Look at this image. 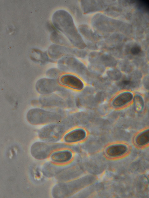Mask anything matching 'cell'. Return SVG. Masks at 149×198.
<instances>
[{
	"label": "cell",
	"mask_w": 149,
	"mask_h": 198,
	"mask_svg": "<svg viewBox=\"0 0 149 198\" xmlns=\"http://www.w3.org/2000/svg\"><path fill=\"white\" fill-rule=\"evenodd\" d=\"M52 22L55 28L68 40L72 46L81 49L86 47L72 16L67 11L63 9L55 11L52 15Z\"/></svg>",
	"instance_id": "cell-1"
},
{
	"label": "cell",
	"mask_w": 149,
	"mask_h": 198,
	"mask_svg": "<svg viewBox=\"0 0 149 198\" xmlns=\"http://www.w3.org/2000/svg\"><path fill=\"white\" fill-rule=\"evenodd\" d=\"M91 23L94 32L101 37L107 38L115 33L130 36L133 33L132 26L127 23L111 19L97 13L92 17Z\"/></svg>",
	"instance_id": "cell-2"
},
{
	"label": "cell",
	"mask_w": 149,
	"mask_h": 198,
	"mask_svg": "<svg viewBox=\"0 0 149 198\" xmlns=\"http://www.w3.org/2000/svg\"><path fill=\"white\" fill-rule=\"evenodd\" d=\"M58 68L63 72L75 73L88 80L91 72L81 61L74 56H66L58 60Z\"/></svg>",
	"instance_id": "cell-3"
},
{
	"label": "cell",
	"mask_w": 149,
	"mask_h": 198,
	"mask_svg": "<svg viewBox=\"0 0 149 198\" xmlns=\"http://www.w3.org/2000/svg\"><path fill=\"white\" fill-rule=\"evenodd\" d=\"M60 118L56 113L37 108L30 110L26 115L27 121L33 125L54 122L58 121Z\"/></svg>",
	"instance_id": "cell-4"
},
{
	"label": "cell",
	"mask_w": 149,
	"mask_h": 198,
	"mask_svg": "<svg viewBox=\"0 0 149 198\" xmlns=\"http://www.w3.org/2000/svg\"><path fill=\"white\" fill-rule=\"evenodd\" d=\"M58 79L50 78H42L39 79L35 84L37 92L43 95H47L59 90L61 87Z\"/></svg>",
	"instance_id": "cell-5"
},
{
	"label": "cell",
	"mask_w": 149,
	"mask_h": 198,
	"mask_svg": "<svg viewBox=\"0 0 149 198\" xmlns=\"http://www.w3.org/2000/svg\"><path fill=\"white\" fill-rule=\"evenodd\" d=\"M78 30L84 41L86 45L89 49L96 48V42L102 38L88 25L82 24L78 27Z\"/></svg>",
	"instance_id": "cell-6"
},
{
	"label": "cell",
	"mask_w": 149,
	"mask_h": 198,
	"mask_svg": "<svg viewBox=\"0 0 149 198\" xmlns=\"http://www.w3.org/2000/svg\"><path fill=\"white\" fill-rule=\"evenodd\" d=\"M47 53L51 59L56 61L66 56H74V48L53 44L48 47Z\"/></svg>",
	"instance_id": "cell-7"
},
{
	"label": "cell",
	"mask_w": 149,
	"mask_h": 198,
	"mask_svg": "<svg viewBox=\"0 0 149 198\" xmlns=\"http://www.w3.org/2000/svg\"><path fill=\"white\" fill-rule=\"evenodd\" d=\"M105 2V1L81 0L80 5L83 12L89 14L104 10L110 3V2Z\"/></svg>",
	"instance_id": "cell-8"
},
{
	"label": "cell",
	"mask_w": 149,
	"mask_h": 198,
	"mask_svg": "<svg viewBox=\"0 0 149 198\" xmlns=\"http://www.w3.org/2000/svg\"><path fill=\"white\" fill-rule=\"evenodd\" d=\"M59 81L62 85L76 90H81L84 87V83L81 79L72 74L62 75L59 79Z\"/></svg>",
	"instance_id": "cell-9"
},
{
	"label": "cell",
	"mask_w": 149,
	"mask_h": 198,
	"mask_svg": "<svg viewBox=\"0 0 149 198\" xmlns=\"http://www.w3.org/2000/svg\"><path fill=\"white\" fill-rule=\"evenodd\" d=\"M39 102L42 105L46 106L65 107L67 106L63 99L54 94L43 95L40 98Z\"/></svg>",
	"instance_id": "cell-10"
},
{
	"label": "cell",
	"mask_w": 149,
	"mask_h": 198,
	"mask_svg": "<svg viewBox=\"0 0 149 198\" xmlns=\"http://www.w3.org/2000/svg\"><path fill=\"white\" fill-rule=\"evenodd\" d=\"M133 93L129 92H124L117 96L113 100L112 106L116 108L121 107L128 104L133 99Z\"/></svg>",
	"instance_id": "cell-11"
},
{
	"label": "cell",
	"mask_w": 149,
	"mask_h": 198,
	"mask_svg": "<svg viewBox=\"0 0 149 198\" xmlns=\"http://www.w3.org/2000/svg\"><path fill=\"white\" fill-rule=\"evenodd\" d=\"M86 136V132L83 129L78 128L73 130L64 136V141L67 143H72L80 141Z\"/></svg>",
	"instance_id": "cell-12"
},
{
	"label": "cell",
	"mask_w": 149,
	"mask_h": 198,
	"mask_svg": "<svg viewBox=\"0 0 149 198\" xmlns=\"http://www.w3.org/2000/svg\"><path fill=\"white\" fill-rule=\"evenodd\" d=\"M50 38L54 44L70 47L72 46L68 40L56 29L51 32Z\"/></svg>",
	"instance_id": "cell-13"
},
{
	"label": "cell",
	"mask_w": 149,
	"mask_h": 198,
	"mask_svg": "<svg viewBox=\"0 0 149 198\" xmlns=\"http://www.w3.org/2000/svg\"><path fill=\"white\" fill-rule=\"evenodd\" d=\"M127 146L123 144H116L108 147L106 150V154L110 156H117L125 153L127 150Z\"/></svg>",
	"instance_id": "cell-14"
},
{
	"label": "cell",
	"mask_w": 149,
	"mask_h": 198,
	"mask_svg": "<svg viewBox=\"0 0 149 198\" xmlns=\"http://www.w3.org/2000/svg\"><path fill=\"white\" fill-rule=\"evenodd\" d=\"M72 157L71 152L68 150L59 151L53 153L51 156L52 160L57 162H65L69 161Z\"/></svg>",
	"instance_id": "cell-15"
},
{
	"label": "cell",
	"mask_w": 149,
	"mask_h": 198,
	"mask_svg": "<svg viewBox=\"0 0 149 198\" xmlns=\"http://www.w3.org/2000/svg\"><path fill=\"white\" fill-rule=\"evenodd\" d=\"M34 51L39 56V58L38 60V62L40 64L44 65L49 63L56 62V61L50 58L47 52L43 51L38 49H35Z\"/></svg>",
	"instance_id": "cell-16"
},
{
	"label": "cell",
	"mask_w": 149,
	"mask_h": 198,
	"mask_svg": "<svg viewBox=\"0 0 149 198\" xmlns=\"http://www.w3.org/2000/svg\"><path fill=\"white\" fill-rule=\"evenodd\" d=\"M149 141V131L146 130L139 134L135 139L136 143L140 146L144 145Z\"/></svg>",
	"instance_id": "cell-17"
},
{
	"label": "cell",
	"mask_w": 149,
	"mask_h": 198,
	"mask_svg": "<svg viewBox=\"0 0 149 198\" xmlns=\"http://www.w3.org/2000/svg\"><path fill=\"white\" fill-rule=\"evenodd\" d=\"M62 72L58 68H52L47 70L46 74L48 78L58 79L62 75Z\"/></svg>",
	"instance_id": "cell-18"
},
{
	"label": "cell",
	"mask_w": 149,
	"mask_h": 198,
	"mask_svg": "<svg viewBox=\"0 0 149 198\" xmlns=\"http://www.w3.org/2000/svg\"><path fill=\"white\" fill-rule=\"evenodd\" d=\"M134 104L136 110L139 112L143 109L144 103L143 99L140 95H137L133 98Z\"/></svg>",
	"instance_id": "cell-19"
},
{
	"label": "cell",
	"mask_w": 149,
	"mask_h": 198,
	"mask_svg": "<svg viewBox=\"0 0 149 198\" xmlns=\"http://www.w3.org/2000/svg\"><path fill=\"white\" fill-rule=\"evenodd\" d=\"M129 52L133 55L137 56L140 54L142 52V48L138 44L134 43L129 47Z\"/></svg>",
	"instance_id": "cell-20"
},
{
	"label": "cell",
	"mask_w": 149,
	"mask_h": 198,
	"mask_svg": "<svg viewBox=\"0 0 149 198\" xmlns=\"http://www.w3.org/2000/svg\"><path fill=\"white\" fill-rule=\"evenodd\" d=\"M87 52L84 50L77 48H74V56L78 57L83 58L87 55Z\"/></svg>",
	"instance_id": "cell-21"
},
{
	"label": "cell",
	"mask_w": 149,
	"mask_h": 198,
	"mask_svg": "<svg viewBox=\"0 0 149 198\" xmlns=\"http://www.w3.org/2000/svg\"><path fill=\"white\" fill-rule=\"evenodd\" d=\"M108 75L111 78L114 79H120L121 76L120 72L118 70L114 69L108 71Z\"/></svg>",
	"instance_id": "cell-22"
},
{
	"label": "cell",
	"mask_w": 149,
	"mask_h": 198,
	"mask_svg": "<svg viewBox=\"0 0 149 198\" xmlns=\"http://www.w3.org/2000/svg\"><path fill=\"white\" fill-rule=\"evenodd\" d=\"M121 68V69L123 70L128 71L132 69V66L129 62H125L124 64V63H123Z\"/></svg>",
	"instance_id": "cell-23"
}]
</instances>
